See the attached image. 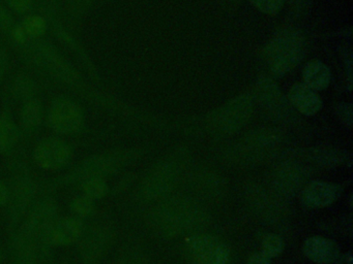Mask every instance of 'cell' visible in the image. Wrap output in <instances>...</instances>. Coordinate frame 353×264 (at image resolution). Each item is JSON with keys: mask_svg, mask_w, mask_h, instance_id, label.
Returning a JSON list of instances; mask_svg holds the SVG:
<instances>
[{"mask_svg": "<svg viewBox=\"0 0 353 264\" xmlns=\"http://www.w3.org/2000/svg\"><path fill=\"white\" fill-rule=\"evenodd\" d=\"M112 264H150L141 245L134 239H128L117 248Z\"/></svg>", "mask_w": 353, "mask_h": 264, "instance_id": "f1b7e54d", "label": "cell"}, {"mask_svg": "<svg viewBox=\"0 0 353 264\" xmlns=\"http://www.w3.org/2000/svg\"><path fill=\"white\" fill-rule=\"evenodd\" d=\"M284 243L283 239L279 235L274 233H268L264 235L261 239V252L272 259L278 257L282 253Z\"/></svg>", "mask_w": 353, "mask_h": 264, "instance_id": "1f68e13d", "label": "cell"}, {"mask_svg": "<svg viewBox=\"0 0 353 264\" xmlns=\"http://www.w3.org/2000/svg\"><path fill=\"white\" fill-rule=\"evenodd\" d=\"M8 202V187L6 182L0 179V210L6 208Z\"/></svg>", "mask_w": 353, "mask_h": 264, "instance_id": "ab89813d", "label": "cell"}, {"mask_svg": "<svg viewBox=\"0 0 353 264\" xmlns=\"http://www.w3.org/2000/svg\"><path fill=\"white\" fill-rule=\"evenodd\" d=\"M253 97L266 117L272 122L285 125L296 122V111L272 76L258 78L254 87Z\"/></svg>", "mask_w": 353, "mask_h": 264, "instance_id": "7c38bea8", "label": "cell"}, {"mask_svg": "<svg viewBox=\"0 0 353 264\" xmlns=\"http://www.w3.org/2000/svg\"><path fill=\"white\" fill-rule=\"evenodd\" d=\"M340 186L328 182L311 181L301 191V204L307 208H323L340 197Z\"/></svg>", "mask_w": 353, "mask_h": 264, "instance_id": "44dd1931", "label": "cell"}, {"mask_svg": "<svg viewBox=\"0 0 353 264\" xmlns=\"http://www.w3.org/2000/svg\"><path fill=\"white\" fill-rule=\"evenodd\" d=\"M9 159L8 177V202L6 206L9 236L24 220L41 196L40 179H37L30 168L23 148H20Z\"/></svg>", "mask_w": 353, "mask_h": 264, "instance_id": "277c9868", "label": "cell"}, {"mask_svg": "<svg viewBox=\"0 0 353 264\" xmlns=\"http://www.w3.org/2000/svg\"><path fill=\"white\" fill-rule=\"evenodd\" d=\"M254 107L253 94L241 93L206 115V130L216 138L233 135L247 125L253 115Z\"/></svg>", "mask_w": 353, "mask_h": 264, "instance_id": "30bf717a", "label": "cell"}, {"mask_svg": "<svg viewBox=\"0 0 353 264\" xmlns=\"http://www.w3.org/2000/svg\"><path fill=\"white\" fill-rule=\"evenodd\" d=\"M303 84L314 91H322L332 82V72L323 62L314 59L307 62L303 69Z\"/></svg>", "mask_w": 353, "mask_h": 264, "instance_id": "4316f807", "label": "cell"}, {"mask_svg": "<svg viewBox=\"0 0 353 264\" xmlns=\"http://www.w3.org/2000/svg\"><path fill=\"white\" fill-rule=\"evenodd\" d=\"M284 140V131L280 128H256L228 146L225 158L234 164H256L274 156Z\"/></svg>", "mask_w": 353, "mask_h": 264, "instance_id": "52a82bcc", "label": "cell"}, {"mask_svg": "<svg viewBox=\"0 0 353 264\" xmlns=\"http://www.w3.org/2000/svg\"><path fill=\"white\" fill-rule=\"evenodd\" d=\"M45 126L52 134L63 138L85 133L88 119L81 101L67 93L55 95L46 107Z\"/></svg>", "mask_w": 353, "mask_h": 264, "instance_id": "ba28073f", "label": "cell"}, {"mask_svg": "<svg viewBox=\"0 0 353 264\" xmlns=\"http://www.w3.org/2000/svg\"><path fill=\"white\" fill-rule=\"evenodd\" d=\"M143 156L140 148H111L92 153L71 165L61 175L40 179L41 195L76 188L92 179H107L123 173Z\"/></svg>", "mask_w": 353, "mask_h": 264, "instance_id": "7a4b0ae2", "label": "cell"}, {"mask_svg": "<svg viewBox=\"0 0 353 264\" xmlns=\"http://www.w3.org/2000/svg\"><path fill=\"white\" fill-rule=\"evenodd\" d=\"M0 2L17 18L32 12L36 8V0H0Z\"/></svg>", "mask_w": 353, "mask_h": 264, "instance_id": "d6a6232c", "label": "cell"}, {"mask_svg": "<svg viewBox=\"0 0 353 264\" xmlns=\"http://www.w3.org/2000/svg\"><path fill=\"white\" fill-rule=\"evenodd\" d=\"M303 252L307 259L318 264L334 263L341 254L340 248L334 241L319 235L305 239Z\"/></svg>", "mask_w": 353, "mask_h": 264, "instance_id": "d4e9b609", "label": "cell"}, {"mask_svg": "<svg viewBox=\"0 0 353 264\" xmlns=\"http://www.w3.org/2000/svg\"><path fill=\"white\" fill-rule=\"evenodd\" d=\"M46 107L41 97L20 103L17 122L23 136V142L32 140L45 125Z\"/></svg>", "mask_w": 353, "mask_h": 264, "instance_id": "ffe728a7", "label": "cell"}, {"mask_svg": "<svg viewBox=\"0 0 353 264\" xmlns=\"http://www.w3.org/2000/svg\"><path fill=\"white\" fill-rule=\"evenodd\" d=\"M189 188L196 196L203 199H218L226 192L227 182L216 171L199 169L190 175Z\"/></svg>", "mask_w": 353, "mask_h": 264, "instance_id": "d6986e66", "label": "cell"}, {"mask_svg": "<svg viewBox=\"0 0 353 264\" xmlns=\"http://www.w3.org/2000/svg\"><path fill=\"white\" fill-rule=\"evenodd\" d=\"M43 85L34 74L28 70H19L8 84L7 90L3 94L11 102L22 103L30 99L40 97Z\"/></svg>", "mask_w": 353, "mask_h": 264, "instance_id": "7402d4cb", "label": "cell"}, {"mask_svg": "<svg viewBox=\"0 0 353 264\" xmlns=\"http://www.w3.org/2000/svg\"><path fill=\"white\" fill-rule=\"evenodd\" d=\"M307 53V41L296 28H283L268 41L263 58L272 78H283L301 64Z\"/></svg>", "mask_w": 353, "mask_h": 264, "instance_id": "8992f818", "label": "cell"}, {"mask_svg": "<svg viewBox=\"0 0 353 264\" xmlns=\"http://www.w3.org/2000/svg\"><path fill=\"white\" fill-rule=\"evenodd\" d=\"M272 263V259L265 254L262 253L261 251L257 252V253L252 254L249 258H248L247 264H270Z\"/></svg>", "mask_w": 353, "mask_h": 264, "instance_id": "f35d334b", "label": "cell"}, {"mask_svg": "<svg viewBox=\"0 0 353 264\" xmlns=\"http://www.w3.org/2000/svg\"><path fill=\"white\" fill-rule=\"evenodd\" d=\"M34 10L43 12L48 19L49 33H50L53 39L57 41L59 47L67 50L72 56L75 57L78 64L81 67L82 72H85L88 78L94 85L98 87L102 86V78H101L100 72H99L98 67L92 60V56L86 51L83 45L80 43L78 35L74 33L73 31L70 30L63 24V21L59 18V12L43 2L42 0H36V8Z\"/></svg>", "mask_w": 353, "mask_h": 264, "instance_id": "8fae6325", "label": "cell"}, {"mask_svg": "<svg viewBox=\"0 0 353 264\" xmlns=\"http://www.w3.org/2000/svg\"><path fill=\"white\" fill-rule=\"evenodd\" d=\"M188 158V151L179 148L152 165L138 184L134 193L135 199L148 202L164 198L179 184Z\"/></svg>", "mask_w": 353, "mask_h": 264, "instance_id": "5b68a950", "label": "cell"}, {"mask_svg": "<svg viewBox=\"0 0 353 264\" xmlns=\"http://www.w3.org/2000/svg\"><path fill=\"white\" fill-rule=\"evenodd\" d=\"M117 226L111 221H88L81 236L74 245L78 264L104 263L117 247Z\"/></svg>", "mask_w": 353, "mask_h": 264, "instance_id": "9c48e42d", "label": "cell"}, {"mask_svg": "<svg viewBox=\"0 0 353 264\" xmlns=\"http://www.w3.org/2000/svg\"><path fill=\"white\" fill-rule=\"evenodd\" d=\"M299 156L297 158L299 160L325 168L339 166L340 164H348L350 166L351 164V157L348 152L330 146L305 148L299 153Z\"/></svg>", "mask_w": 353, "mask_h": 264, "instance_id": "cb8c5ba5", "label": "cell"}, {"mask_svg": "<svg viewBox=\"0 0 353 264\" xmlns=\"http://www.w3.org/2000/svg\"><path fill=\"white\" fill-rule=\"evenodd\" d=\"M185 254L190 264H230L228 245L212 234L198 233L187 239Z\"/></svg>", "mask_w": 353, "mask_h": 264, "instance_id": "5bb4252c", "label": "cell"}, {"mask_svg": "<svg viewBox=\"0 0 353 264\" xmlns=\"http://www.w3.org/2000/svg\"><path fill=\"white\" fill-rule=\"evenodd\" d=\"M12 58L11 51L7 43L0 36V89L3 87V82L7 80L11 70Z\"/></svg>", "mask_w": 353, "mask_h": 264, "instance_id": "836d02e7", "label": "cell"}, {"mask_svg": "<svg viewBox=\"0 0 353 264\" xmlns=\"http://www.w3.org/2000/svg\"><path fill=\"white\" fill-rule=\"evenodd\" d=\"M42 1L59 12V4H61V0H42Z\"/></svg>", "mask_w": 353, "mask_h": 264, "instance_id": "b9f144b4", "label": "cell"}, {"mask_svg": "<svg viewBox=\"0 0 353 264\" xmlns=\"http://www.w3.org/2000/svg\"><path fill=\"white\" fill-rule=\"evenodd\" d=\"M336 115L340 121L347 127H351L353 124L352 104L348 102H340L334 107Z\"/></svg>", "mask_w": 353, "mask_h": 264, "instance_id": "8d00e7d4", "label": "cell"}, {"mask_svg": "<svg viewBox=\"0 0 353 264\" xmlns=\"http://www.w3.org/2000/svg\"><path fill=\"white\" fill-rule=\"evenodd\" d=\"M225 1H226V3L228 4L229 6H235L236 4H239L241 0H225Z\"/></svg>", "mask_w": 353, "mask_h": 264, "instance_id": "7bdbcfd3", "label": "cell"}, {"mask_svg": "<svg viewBox=\"0 0 353 264\" xmlns=\"http://www.w3.org/2000/svg\"><path fill=\"white\" fill-rule=\"evenodd\" d=\"M108 1H110V0H102V1H101V3H104V2H108Z\"/></svg>", "mask_w": 353, "mask_h": 264, "instance_id": "f6af8a7d", "label": "cell"}, {"mask_svg": "<svg viewBox=\"0 0 353 264\" xmlns=\"http://www.w3.org/2000/svg\"><path fill=\"white\" fill-rule=\"evenodd\" d=\"M343 60H344V69L346 72L347 88L348 91L352 88V54L349 50H346L343 55Z\"/></svg>", "mask_w": 353, "mask_h": 264, "instance_id": "74e56055", "label": "cell"}, {"mask_svg": "<svg viewBox=\"0 0 353 264\" xmlns=\"http://www.w3.org/2000/svg\"><path fill=\"white\" fill-rule=\"evenodd\" d=\"M334 263L336 264H352V255L351 253L343 254V255H339V257L336 258Z\"/></svg>", "mask_w": 353, "mask_h": 264, "instance_id": "60d3db41", "label": "cell"}, {"mask_svg": "<svg viewBox=\"0 0 353 264\" xmlns=\"http://www.w3.org/2000/svg\"><path fill=\"white\" fill-rule=\"evenodd\" d=\"M59 214L55 196L42 194L19 226L8 236L10 264H42L52 260L46 234Z\"/></svg>", "mask_w": 353, "mask_h": 264, "instance_id": "6da1fadb", "label": "cell"}, {"mask_svg": "<svg viewBox=\"0 0 353 264\" xmlns=\"http://www.w3.org/2000/svg\"><path fill=\"white\" fill-rule=\"evenodd\" d=\"M208 218V212L196 198L171 196L150 208L146 225L154 234L175 237L204 228Z\"/></svg>", "mask_w": 353, "mask_h": 264, "instance_id": "3957f363", "label": "cell"}, {"mask_svg": "<svg viewBox=\"0 0 353 264\" xmlns=\"http://www.w3.org/2000/svg\"><path fill=\"white\" fill-rule=\"evenodd\" d=\"M42 264H57V262L53 261V260H49V261L44 262Z\"/></svg>", "mask_w": 353, "mask_h": 264, "instance_id": "ee69618b", "label": "cell"}, {"mask_svg": "<svg viewBox=\"0 0 353 264\" xmlns=\"http://www.w3.org/2000/svg\"><path fill=\"white\" fill-rule=\"evenodd\" d=\"M23 142L21 130L12 109V102L3 94V105L0 107V155L10 158Z\"/></svg>", "mask_w": 353, "mask_h": 264, "instance_id": "e0dca14e", "label": "cell"}, {"mask_svg": "<svg viewBox=\"0 0 353 264\" xmlns=\"http://www.w3.org/2000/svg\"><path fill=\"white\" fill-rule=\"evenodd\" d=\"M102 0H61L59 8V18L70 30L78 35L88 14Z\"/></svg>", "mask_w": 353, "mask_h": 264, "instance_id": "603a6c76", "label": "cell"}, {"mask_svg": "<svg viewBox=\"0 0 353 264\" xmlns=\"http://www.w3.org/2000/svg\"><path fill=\"white\" fill-rule=\"evenodd\" d=\"M75 157V146L63 136L51 134L39 140L32 148L30 158L38 168L45 171L65 170Z\"/></svg>", "mask_w": 353, "mask_h": 264, "instance_id": "4fadbf2b", "label": "cell"}, {"mask_svg": "<svg viewBox=\"0 0 353 264\" xmlns=\"http://www.w3.org/2000/svg\"><path fill=\"white\" fill-rule=\"evenodd\" d=\"M285 1L286 0H250L258 10L270 16L278 14L284 6Z\"/></svg>", "mask_w": 353, "mask_h": 264, "instance_id": "e575fe53", "label": "cell"}, {"mask_svg": "<svg viewBox=\"0 0 353 264\" xmlns=\"http://www.w3.org/2000/svg\"><path fill=\"white\" fill-rule=\"evenodd\" d=\"M289 10L295 18L307 14L313 6V0H288Z\"/></svg>", "mask_w": 353, "mask_h": 264, "instance_id": "d590c367", "label": "cell"}, {"mask_svg": "<svg viewBox=\"0 0 353 264\" xmlns=\"http://www.w3.org/2000/svg\"><path fill=\"white\" fill-rule=\"evenodd\" d=\"M247 200L253 212L268 222L280 220L285 214L283 198L270 189L251 186L247 190Z\"/></svg>", "mask_w": 353, "mask_h": 264, "instance_id": "ac0fdd59", "label": "cell"}, {"mask_svg": "<svg viewBox=\"0 0 353 264\" xmlns=\"http://www.w3.org/2000/svg\"><path fill=\"white\" fill-rule=\"evenodd\" d=\"M22 31L30 39L43 38L49 34V22L43 12L34 10L18 18Z\"/></svg>", "mask_w": 353, "mask_h": 264, "instance_id": "83f0119b", "label": "cell"}, {"mask_svg": "<svg viewBox=\"0 0 353 264\" xmlns=\"http://www.w3.org/2000/svg\"><path fill=\"white\" fill-rule=\"evenodd\" d=\"M86 221L73 214H59L49 227L46 234V243L49 249L74 247L81 236Z\"/></svg>", "mask_w": 353, "mask_h": 264, "instance_id": "2e32d148", "label": "cell"}, {"mask_svg": "<svg viewBox=\"0 0 353 264\" xmlns=\"http://www.w3.org/2000/svg\"><path fill=\"white\" fill-rule=\"evenodd\" d=\"M287 98L295 111H299L301 115L307 116V117L317 113L323 105L317 92L312 90L303 82L293 85L289 89Z\"/></svg>", "mask_w": 353, "mask_h": 264, "instance_id": "484cf974", "label": "cell"}, {"mask_svg": "<svg viewBox=\"0 0 353 264\" xmlns=\"http://www.w3.org/2000/svg\"><path fill=\"white\" fill-rule=\"evenodd\" d=\"M68 206H69L70 214L86 222L94 219L97 214V202L86 197L80 192L70 199Z\"/></svg>", "mask_w": 353, "mask_h": 264, "instance_id": "f546056e", "label": "cell"}, {"mask_svg": "<svg viewBox=\"0 0 353 264\" xmlns=\"http://www.w3.org/2000/svg\"><path fill=\"white\" fill-rule=\"evenodd\" d=\"M310 173L311 170L307 165L289 159L272 169L270 189L281 198L293 197L309 183Z\"/></svg>", "mask_w": 353, "mask_h": 264, "instance_id": "9a60e30c", "label": "cell"}, {"mask_svg": "<svg viewBox=\"0 0 353 264\" xmlns=\"http://www.w3.org/2000/svg\"><path fill=\"white\" fill-rule=\"evenodd\" d=\"M76 188H77L78 192L96 202L106 198L111 192L108 181L103 179H88Z\"/></svg>", "mask_w": 353, "mask_h": 264, "instance_id": "4dcf8cb0", "label": "cell"}]
</instances>
